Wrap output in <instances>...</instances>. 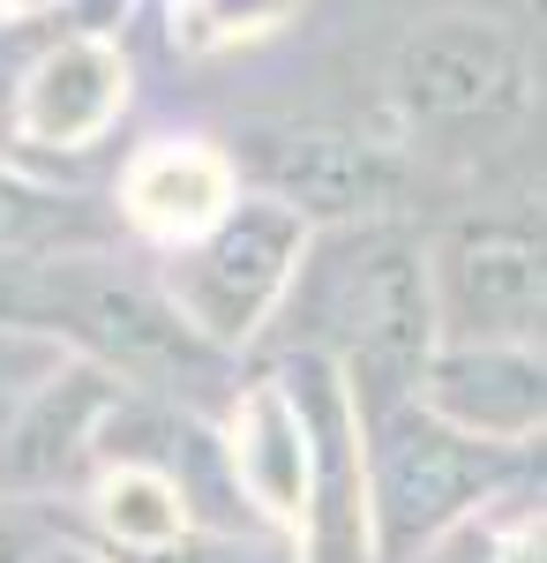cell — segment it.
<instances>
[{"instance_id":"e0dca14e","label":"cell","mask_w":547,"mask_h":563,"mask_svg":"<svg viewBox=\"0 0 547 563\" xmlns=\"http://www.w3.org/2000/svg\"><path fill=\"white\" fill-rule=\"evenodd\" d=\"M31 563H113V556H90V549H68V541H38Z\"/></svg>"},{"instance_id":"5bb4252c","label":"cell","mask_w":547,"mask_h":563,"mask_svg":"<svg viewBox=\"0 0 547 563\" xmlns=\"http://www.w3.org/2000/svg\"><path fill=\"white\" fill-rule=\"evenodd\" d=\"M68 263H76V256H68ZM68 263L0 256V331H60V294H68Z\"/></svg>"},{"instance_id":"8fae6325","label":"cell","mask_w":547,"mask_h":563,"mask_svg":"<svg viewBox=\"0 0 547 563\" xmlns=\"http://www.w3.org/2000/svg\"><path fill=\"white\" fill-rule=\"evenodd\" d=\"M113 241H121V211H98L90 196L60 188V180L0 166V256L68 263V256H105Z\"/></svg>"},{"instance_id":"277c9868","label":"cell","mask_w":547,"mask_h":563,"mask_svg":"<svg viewBox=\"0 0 547 563\" xmlns=\"http://www.w3.org/2000/svg\"><path fill=\"white\" fill-rule=\"evenodd\" d=\"M390 106L413 129H495L525 106V45L488 15H435L390 53Z\"/></svg>"},{"instance_id":"d6986e66","label":"cell","mask_w":547,"mask_h":563,"mask_svg":"<svg viewBox=\"0 0 547 563\" xmlns=\"http://www.w3.org/2000/svg\"><path fill=\"white\" fill-rule=\"evenodd\" d=\"M540 8H547V0H540Z\"/></svg>"},{"instance_id":"52a82bcc","label":"cell","mask_w":547,"mask_h":563,"mask_svg":"<svg viewBox=\"0 0 547 563\" xmlns=\"http://www.w3.org/2000/svg\"><path fill=\"white\" fill-rule=\"evenodd\" d=\"M368 413H376V481H368V496H376L382 556H405L413 541H427L480 488L488 459L465 435L421 421V413H382V406H368Z\"/></svg>"},{"instance_id":"6da1fadb","label":"cell","mask_w":547,"mask_h":563,"mask_svg":"<svg viewBox=\"0 0 547 563\" xmlns=\"http://www.w3.org/2000/svg\"><path fill=\"white\" fill-rule=\"evenodd\" d=\"M293 331L300 353H331L353 376L360 406L398 390L427 353V271L398 233H331L308 241L293 271Z\"/></svg>"},{"instance_id":"9a60e30c","label":"cell","mask_w":547,"mask_h":563,"mask_svg":"<svg viewBox=\"0 0 547 563\" xmlns=\"http://www.w3.org/2000/svg\"><path fill=\"white\" fill-rule=\"evenodd\" d=\"M113 563H293V556L270 549V541H248L241 526H196V533H180V541H166V549L113 556Z\"/></svg>"},{"instance_id":"8992f818","label":"cell","mask_w":547,"mask_h":563,"mask_svg":"<svg viewBox=\"0 0 547 563\" xmlns=\"http://www.w3.org/2000/svg\"><path fill=\"white\" fill-rule=\"evenodd\" d=\"M127 106V53L105 31H60L8 90V135L23 151L83 158Z\"/></svg>"},{"instance_id":"5b68a950","label":"cell","mask_w":547,"mask_h":563,"mask_svg":"<svg viewBox=\"0 0 547 563\" xmlns=\"http://www.w3.org/2000/svg\"><path fill=\"white\" fill-rule=\"evenodd\" d=\"M225 151H233V166L255 196L293 203L308 225L315 218H368L398 188V166L376 143L323 129V121H248Z\"/></svg>"},{"instance_id":"7a4b0ae2","label":"cell","mask_w":547,"mask_h":563,"mask_svg":"<svg viewBox=\"0 0 547 563\" xmlns=\"http://www.w3.org/2000/svg\"><path fill=\"white\" fill-rule=\"evenodd\" d=\"M76 353H90L98 368H113L135 398H166L203 413L217 398H241V353L211 346L158 278H121L105 256L68 263V294H60V331Z\"/></svg>"},{"instance_id":"2e32d148","label":"cell","mask_w":547,"mask_h":563,"mask_svg":"<svg viewBox=\"0 0 547 563\" xmlns=\"http://www.w3.org/2000/svg\"><path fill=\"white\" fill-rule=\"evenodd\" d=\"M31 556H38V541H31L15 519H0V563H31Z\"/></svg>"},{"instance_id":"ac0fdd59","label":"cell","mask_w":547,"mask_h":563,"mask_svg":"<svg viewBox=\"0 0 547 563\" xmlns=\"http://www.w3.org/2000/svg\"><path fill=\"white\" fill-rule=\"evenodd\" d=\"M503 563H547V526H533L525 541H510V556Z\"/></svg>"},{"instance_id":"30bf717a","label":"cell","mask_w":547,"mask_h":563,"mask_svg":"<svg viewBox=\"0 0 547 563\" xmlns=\"http://www.w3.org/2000/svg\"><path fill=\"white\" fill-rule=\"evenodd\" d=\"M127 398V384L113 368H98L90 353H76L60 376H45L38 398L23 406V421L8 435V451H0V466L15 488H53V481L68 474H98V435L113 421V406Z\"/></svg>"},{"instance_id":"3957f363","label":"cell","mask_w":547,"mask_h":563,"mask_svg":"<svg viewBox=\"0 0 547 563\" xmlns=\"http://www.w3.org/2000/svg\"><path fill=\"white\" fill-rule=\"evenodd\" d=\"M308 241H315V233H308V218H300L293 203L248 188L203 241L172 249L166 271H158V286H166L172 308H180L211 346L241 353V346L263 339L270 308L293 294V271H300V256H308Z\"/></svg>"},{"instance_id":"7c38bea8","label":"cell","mask_w":547,"mask_h":563,"mask_svg":"<svg viewBox=\"0 0 547 563\" xmlns=\"http://www.w3.org/2000/svg\"><path fill=\"white\" fill-rule=\"evenodd\" d=\"M90 519L105 533L113 556H143V549H166L180 533H196V504H188V481H172L150 459H105L90 474Z\"/></svg>"},{"instance_id":"9c48e42d","label":"cell","mask_w":547,"mask_h":563,"mask_svg":"<svg viewBox=\"0 0 547 563\" xmlns=\"http://www.w3.org/2000/svg\"><path fill=\"white\" fill-rule=\"evenodd\" d=\"M225 459H233V488H241L270 526H286V533L308 526L315 443H308V413H300V398H293L286 376H255V384L233 398Z\"/></svg>"},{"instance_id":"4fadbf2b","label":"cell","mask_w":547,"mask_h":563,"mask_svg":"<svg viewBox=\"0 0 547 563\" xmlns=\"http://www.w3.org/2000/svg\"><path fill=\"white\" fill-rule=\"evenodd\" d=\"M300 0H172V38L188 53H225L241 38H263L293 15Z\"/></svg>"},{"instance_id":"ba28073f","label":"cell","mask_w":547,"mask_h":563,"mask_svg":"<svg viewBox=\"0 0 547 563\" xmlns=\"http://www.w3.org/2000/svg\"><path fill=\"white\" fill-rule=\"evenodd\" d=\"M241 196H248V180H241L225 143H211V135H158V143H143L127 158L113 211H121L127 233H143L150 249L172 256V249L203 241Z\"/></svg>"}]
</instances>
